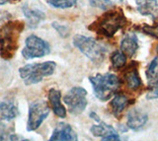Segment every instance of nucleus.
Masks as SVG:
<instances>
[{"label":"nucleus","instance_id":"f257e3e1","mask_svg":"<svg viewBox=\"0 0 158 141\" xmlns=\"http://www.w3.org/2000/svg\"><path fill=\"white\" fill-rule=\"evenodd\" d=\"M127 23V20L122 9H111L93 22L89 26V30L104 37L112 38L118 30L125 27Z\"/></svg>","mask_w":158,"mask_h":141},{"label":"nucleus","instance_id":"f03ea898","mask_svg":"<svg viewBox=\"0 0 158 141\" xmlns=\"http://www.w3.org/2000/svg\"><path fill=\"white\" fill-rule=\"evenodd\" d=\"M24 30L21 21H10L0 28V55L4 59L12 58L19 46V37Z\"/></svg>","mask_w":158,"mask_h":141},{"label":"nucleus","instance_id":"7ed1b4c3","mask_svg":"<svg viewBox=\"0 0 158 141\" xmlns=\"http://www.w3.org/2000/svg\"><path fill=\"white\" fill-rule=\"evenodd\" d=\"M92 84L94 94L100 101H108L111 97L116 94L121 81L118 77L113 73L96 74L95 76L89 77Z\"/></svg>","mask_w":158,"mask_h":141},{"label":"nucleus","instance_id":"20e7f679","mask_svg":"<svg viewBox=\"0 0 158 141\" xmlns=\"http://www.w3.org/2000/svg\"><path fill=\"white\" fill-rule=\"evenodd\" d=\"M56 64L53 61H46L27 64L19 69L21 79L27 86L40 83L44 77L51 76L56 70Z\"/></svg>","mask_w":158,"mask_h":141},{"label":"nucleus","instance_id":"39448f33","mask_svg":"<svg viewBox=\"0 0 158 141\" xmlns=\"http://www.w3.org/2000/svg\"><path fill=\"white\" fill-rule=\"evenodd\" d=\"M73 45L94 63L98 64L105 59L107 48L95 38L77 35L73 38Z\"/></svg>","mask_w":158,"mask_h":141},{"label":"nucleus","instance_id":"423d86ee","mask_svg":"<svg viewBox=\"0 0 158 141\" xmlns=\"http://www.w3.org/2000/svg\"><path fill=\"white\" fill-rule=\"evenodd\" d=\"M63 102L68 107L69 113L78 115L85 111L87 107V91L82 87H73L63 97Z\"/></svg>","mask_w":158,"mask_h":141},{"label":"nucleus","instance_id":"0eeeda50","mask_svg":"<svg viewBox=\"0 0 158 141\" xmlns=\"http://www.w3.org/2000/svg\"><path fill=\"white\" fill-rule=\"evenodd\" d=\"M49 111H49V107L46 101H35L30 104L27 130L34 131L38 129L44 123V120L48 118Z\"/></svg>","mask_w":158,"mask_h":141},{"label":"nucleus","instance_id":"6e6552de","mask_svg":"<svg viewBox=\"0 0 158 141\" xmlns=\"http://www.w3.org/2000/svg\"><path fill=\"white\" fill-rule=\"evenodd\" d=\"M51 52V47L48 43L35 35L26 38L25 47L22 50V55L25 59H33L48 55Z\"/></svg>","mask_w":158,"mask_h":141},{"label":"nucleus","instance_id":"1a4fd4ad","mask_svg":"<svg viewBox=\"0 0 158 141\" xmlns=\"http://www.w3.org/2000/svg\"><path fill=\"white\" fill-rule=\"evenodd\" d=\"M48 141H78V136L70 124L59 123L54 127Z\"/></svg>","mask_w":158,"mask_h":141},{"label":"nucleus","instance_id":"9d476101","mask_svg":"<svg viewBox=\"0 0 158 141\" xmlns=\"http://www.w3.org/2000/svg\"><path fill=\"white\" fill-rule=\"evenodd\" d=\"M148 120V115L144 111L140 109H132L127 113V126L132 130H139Z\"/></svg>","mask_w":158,"mask_h":141},{"label":"nucleus","instance_id":"9b49d317","mask_svg":"<svg viewBox=\"0 0 158 141\" xmlns=\"http://www.w3.org/2000/svg\"><path fill=\"white\" fill-rule=\"evenodd\" d=\"M137 62H131L123 73V78H125L126 84L127 88L131 91H136L141 87L142 82L138 74V68H137Z\"/></svg>","mask_w":158,"mask_h":141},{"label":"nucleus","instance_id":"f8f14e48","mask_svg":"<svg viewBox=\"0 0 158 141\" xmlns=\"http://www.w3.org/2000/svg\"><path fill=\"white\" fill-rule=\"evenodd\" d=\"M19 115V110L17 106L12 102H1L0 103V125L6 126L7 123Z\"/></svg>","mask_w":158,"mask_h":141},{"label":"nucleus","instance_id":"ddd939ff","mask_svg":"<svg viewBox=\"0 0 158 141\" xmlns=\"http://www.w3.org/2000/svg\"><path fill=\"white\" fill-rule=\"evenodd\" d=\"M48 101L52 109V111L56 116L60 119H64L66 116V109L61 103V93L60 91L52 88L48 91Z\"/></svg>","mask_w":158,"mask_h":141},{"label":"nucleus","instance_id":"4468645a","mask_svg":"<svg viewBox=\"0 0 158 141\" xmlns=\"http://www.w3.org/2000/svg\"><path fill=\"white\" fill-rule=\"evenodd\" d=\"M136 7L142 16H149L153 19L158 18L157 0H136Z\"/></svg>","mask_w":158,"mask_h":141},{"label":"nucleus","instance_id":"2eb2a0df","mask_svg":"<svg viewBox=\"0 0 158 141\" xmlns=\"http://www.w3.org/2000/svg\"><path fill=\"white\" fill-rule=\"evenodd\" d=\"M138 48L137 38L133 33H127L121 41V51L126 54V56L132 57L135 54Z\"/></svg>","mask_w":158,"mask_h":141},{"label":"nucleus","instance_id":"dca6fc26","mask_svg":"<svg viewBox=\"0 0 158 141\" xmlns=\"http://www.w3.org/2000/svg\"><path fill=\"white\" fill-rule=\"evenodd\" d=\"M131 102L132 101L128 99L125 94H122V93L116 94L110 103L112 114L115 115L116 118H120L121 115L123 114V111L126 110V108L128 105L131 104Z\"/></svg>","mask_w":158,"mask_h":141},{"label":"nucleus","instance_id":"f3484780","mask_svg":"<svg viewBox=\"0 0 158 141\" xmlns=\"http://www.w3.org/2000/svg\"><path fill=\"white\" fill-rule=\"evenodd\" d=\"M145 74L149 88L158 89V56L153 58L148 64Z\"/></svg>","mask_w":158,"mask_h":141},{"label":"nucleus","instance_id":"a211bd4d","mask_svg":"<svg viewBox=\"0 0 158 141\" xmlns=\"http://www.w3.org/2000/svg\"><path fill=\"white\" fill-rule=\"evenodd\" d=\"M23 13L25 17L28 20V25L31 29H35L39 26V24L41 23L44 18L46 15L44 13L40 11V10H34V9H30L26 6L23 7Z\"/></svg>","mask_w":158,"mask_h":141},{"label":"nucleus","instance_id":"6ab92c4d","mask_svg":"<svg viewBox=\"0 0 158 141\" xmlns=\"http://www.w3.org/2000/svg\"><path fill=\"white\" fill-rule=\"evenodd\" d=\"M90 132L92 133V135L95 136V137H105V136H108L110 134L117 133V131L113 126L100 121L99 124H95L91 126Z\"/></svg>","mask_w":158,"mask_h":141},{"label":"nucleus","instance_id":"aec40b11","mask_svg":"<svg viewBox=\"0 0 158 141\" xmlns=\"http://www.w3.org/2000/svg\"><path fill=\"white\" fill-rule=\"evenodd\" d=\"M111 62L115 69H121L127 64V56L121 50H116L111 55Z\"/></svg>","mask_w":158,"mask_h":141},{"label":"nucleus","instance_id":"412c9836","mask_svg":"<svg viewBox=\"0 0 158 141\" xmlns=\"http://www.w3.org/2000/svg\"><path fill=\"white\" fill-rule=\"evenodd\" d=\"M78 0H47V2L54 8L66 9L76 5Z\"/></svg>","mask_w":158,"mask_h":141},{"label":"nucleus","instance_id":"4be33fe9","mask_svg":"<svg viewBox=\"0 0 158 141\" xmlns=\"http://www.w3.org/2000/svg\"><path fill=\"white\" fill-rule=\"evenodd\" d=\"M90 4L93 7L103 9V10H107L114 6V3L111 0H90Z\"/></svg>","mask_w":158,"mask_h":141},{"label":"nucleus","instance_id":"5701e85b","mask_svg":"<svg viewBox=\"0 0 158 141\" xmlns=\"http://www.w3.org/2000/svg\"><path fill=\"white\" fill-rule=\"evenodd\" d=\"M52 27L56 29V31L60 35L62 38H66L68 35H69V29L64 26V25H61V24H58L56 22H53L52 24Z\"/></svg>","mask_w":158,"mask_h":141},{"label":"nucleus","instance_id":"b1692460","mask_svg":"<svg viewBox=\"0 0 158 141\" xmlns=\"http://www.w3.org/2000/svg\"><path fill=\"white\" fill-rule=\"evenodd\" d=\"M10 134H11V128L0 125V141H9Z\"/></svg>","mask_w":158,"mask_h":141},{"label":"nucleus","instance_id":"393cba45","mask_svg":"<svg viewBox=\"0 0 158 141\" xmlns=\"http://www.w3.org/2000/svg\"><path fill=\"white\" fill-rule=\"evenodd\" d=\"M9 141H30L29 139L23 137V136L16 134V133H11L9 136Z\"/></svg>","mask_w":158,"mask_h":141},{"label":"nucleus","instance_id":"a878e982","mask_svg":"<svg viewBox=\"0 0 158 141\" xmlns=\"http://www.w3.org/2000/svg\"><path fill=\"white\" fill-rule=\"evenodd\" d=\"M101 141H121V139L118 137V135L115 133V134H110L108 136H105V137L102 138Z\"/></svg>","mask_w":158,"mask_h":141},{"label":"nucleus","instance_id":"bb28decb","mask_svg":"<svg viewBox=\"0 0 158 141\" xmlns=\"http://www.w3.org/2000/svg\"><path fill=\"white\" fill-rule=\"evenodd\" d=\"M158 98V89H152L147 95V99H157Z\"/></svg>","mask_w":158,"mask_h":141},{"label":"nucleus","instance_id":"cd10ccee","mask_svg":"<svg viewBox=\"0 0 158 141\" xmlns=\"http://www.w3.org/2000/svg\"><path fill=\"white\" fill-rule=\"evenodd\" d=\"M90 118H91V119H93L94 120L98 121V123H100V121H101L100 118H99V116H98L95 113H91V114H90Z\"/></svg>","mask_w":158,"mask_h":141},{"label":"nucleus","instance_id":"c85d7f7f","mask_svg":"<svg viewBox=\"0 0 158 141\" xmlns=\"http://www.w3.org/2000/svg\"><path fill=\"white\" fill-rule=\"evenodd\" d=\"M9 0H0V5H3V4L7 3Z\"/></svg>","mask_w":158,"mask_h":141},{"label":"nucleus","instance_id":"c756f323","mask_svg":"<svg viewBox=\"0 0 158 141\" xmlns=\"http://www.w3.org/2000/svg\"><path fill=\"white\" fill-rule=\"evenodd\" d=\"M156 52H157V53H158V45H157V46H156Z\"/></svg>","mask_w":158,"mask_h":141}]
</instances>
